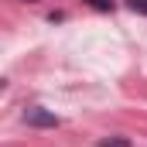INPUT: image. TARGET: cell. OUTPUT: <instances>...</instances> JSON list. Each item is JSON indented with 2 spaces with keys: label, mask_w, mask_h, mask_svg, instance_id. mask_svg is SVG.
<instances>
[{
  "label": "cell",
  "mask_w": 147,
  "mask_h": 147,
  "mask_svg": "<svg viewBox=\"0 0 147 147\" xmlns=\"http://www.w3.org/2000/svg\"><path fill=\"white\" fill-rule=\"evenodd\" d=\"M86 7H92V10H99V14H113L116 10V3L113 0H82Z\"/></svg>",
  "instance_id": "cell-2"
},
{
  "label": "cell",
  "mask_w": 147,
  "mask_h": 147,
  "mask_svg": "<svg viewBox=\"0 0 147 147\" xmlns=\"http://www.w3.org/2000/svg\"><path fill=\"white\" fill-rule=\"evenodd\" d=\"M99 147H134V140H127V137H99Z\"/></svg>",
  "instance_id": "cell-3"
},
{
  "label": "cell",
  "mask_w": 147,
  "mask_h": 147,
  "mask_svg": "<svg viewBox=\"0 0 147 147\" xmlns=\"http://www.w3.org/2000/svg\"><path fill=\"white\" fill-rule=\"evenodd\" d=\"M24 3H38V0H24Z\"/></svg>",
  "instance_id": "cell-5"
},
{
  "label": "cell",
  "mask_w": 147,
  "mask_h": 147,
  "mask_svg": "<svg viewBox=\"0 0 147 147\" xmlns=\"http://www.w3.org/2000/svg\"><path fill=\"white\" fill-rule=\"evenodd\" d=\"M127 7H130L134 14H144L147 17V0H127Z\"/></svg>",
  "instance_id": "cell-4"
},
{
  "label": "cell",
  "mask_w": 147,
  "mask_h": 147,
  "mask_svg": "<svg viewBox=\"0 0 147 147\" xmlns=\"http://www.w3.org/2000/svg\"><path fill=\"white\" fill-rule=\"evenodd\" d=\"M24 123H28V127H58L62 120H58V116H55L51 110L31 106V110H24Z\"/></svg>",
  "instance_id": "cell-1"
}]
</instances>
